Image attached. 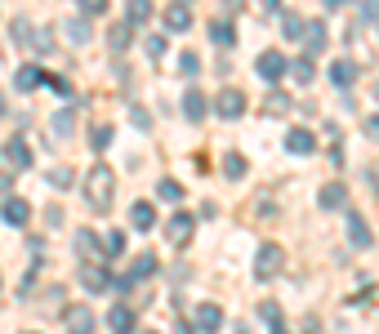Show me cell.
<instances>
[{
    "instance_id": "83f0119b",
    "label": "cell",
    "mask_w": 379,
    "mask_h": 334,
    "mask_svg": "<svg viewBox=\"0 0 379 334\" xmlns=\"http://www.w3.org/2000/svg\"><path fill=\"white\" fill-rule=\"evenodd\" d=\"M178 76H188V80L201 76V54H196V49H183V54H178Z\"/></svg>"
},
{
    "instance_id": "60d3db41",
    "label": "cell",
    "mask_w": 379,
    "mask_h": 334,
    "mask_svg": "<svg viewBox=\"0 0 379 334\" xmlns=\"http://www.w3.org/2000/svg\"><path fill=\"white\" fill-rule=\"evenodd\" d=\"M268 214H272V200L259 196V200H255V219H268Z\"/></svg>"
},
{
    "instance_id": "d6a6232c",
    "label": "cell",
    "mask_w": 379,
    "mask_h": 334,
    "mask_svg": "<svg viewBox=\"0 0 379 334\" xmlns=\"http://www.w3.org/2000/svg\"><path fill=\"white\" fill-rule=\"evenodd\" d=\"M129 31H134V23H117V27H112V31H107V45H112V49H117V54H121V49L129 45Z\"/></svg>"
},
{
    "instance_id": "ffe728a7",
    "label": "cell",
    "mask_w": 379,
    "mask_h": 334,
    "mask_svg": "<svg viewBox=\"0 0 379 334\" xmlns=\"http://www.w3.org/2000/svg\"><path fill=\"white\" fill-rule=\"evenodd\" d=\"M210 41L219 45V49H233V45H237V27L228 23V18H214V23H210Z\"/></svg>"
},
{
    "instance_id": "4fadbf2b",
    "label": "cell",
    "mask_w": 379,
    "mask_h": 334,
    "mask_svg": "<svg viewBox=\"0 0 379 334\" xmlns=\"http://www.w3.org/2000/svg\"><path fill=\"white\" fill-rule=\"evenodd\" d=\"M166 31H188L192 27V0H174V5H166Z\"/></svg>"
},
{
    "instance_id": "7bdbcfd3",
    "label": "cell",
    "mask_w": 379,
    "mask_h": 334,
    "mask_svg": "<svg viewBox=\"0 0 379 334\" xmlns=\"http://www.w3.org/2000/svg\"><path fill=\"white\" fill-rule=\"evenodd\" d=\"M134 125H139V129H152V116H147L143 107H134Z\"/></svg>"
},
{
    "instance_id": "7a4b0ae2",
    "label": "cell",
    "mask_w": 379,
    "mask_h": 334,
    "mask_svg": "<svg viewBox=\"0 0 379 334\" xmlns=\"http://www.w3.org/2000/svg\"><path fill=\"white\" fill-rule=\"evenodd\" d=\"M282 267H286V254H282V245H277V241H263L255 249V276L259 281H272Z\"/></svg>"
},
{
    "instance_id": "e575fe53",
    "label": "cell",
    "mask_w": 379,
    "mask_h": 334,
    "mask_svg": "<svg viewBox=\"0 0 379 334\" xmlns=\"http://www.w3.org/2000/svg\"><path fill=\"white\" fill-rule=\"evenodd\" d=\"M72 183H76V174L68 170V165H58V170H49V188H63V192H68Z\"/></svg>"
},
{
    "instance_id": "d4e9b609",
    "label": "cell",
    "mask_w": 379,
    "mask_h": 334,
    "mask_svg": "<svg viewBox=\"0 0 379 334\" xmlns=\"http://www.w3.org/2000/svg\"><path fill=\"white\" fill-rule=\"evenodd\" d=\"M331 80H335L339 90H348L353 80H357V67H353L348 58H335V63H331Z\"/></svg>"
},
{
    "instance_id": "f546056e",
    "label": "cell",
    "mask_w": 379,
    "mask_h": 334,
    "mask_svg": "<svg viewBox=\"0 0 379 334\" xmlns=\"http://www.w3.org/2000/svg\"><path fill=\"white\" fill-rule=\"evenodd\" d=\"M156 196H161V200H170V205H178V200H183V183L161 178V183H156Z\"/></svg>"
},
{
    "instance_id": "5b68a950",
    "label": "cell",
    "mask_w": 379,
    "mask_h": 334,
    "mask_svg": "<svg viewBox=\"0 0 379 334\" xmlns=\"http://www.w3.org/2000/svg\"><path fill=\"white\" fill-rule=\"evenodd\" d=\"M192 232H196V214H170V223H166V241H170V249H188Z\"/></svg>"
},
{
    "instance_id": "c3c4849f",
    "label": "cell",
    "mask_w": 379,
    "mask_h": 334,
    "mask_svg": "<svg viewBox=\"0 0 379 334\" xmlns=\"http://www.w3.org/2000/svg\"><path fill=\"white\" fill-rule=\"evenodd\" d=\"M370 178H375V192H379V165H370Z\"/></svg>"
},
{
    "instance_id": "44dd1931",
    "label": "cell",
    "mask_w": 379,
    "mask_h": 334,
    "mask_svg": "<svg viewBox=\"0 0 379 334\" xmlns=\"http://www.w3.org/2000/svg\"><path fill=\"white\" fill-rule=\"evenodd\" d=\"M72 129H76V112H72V107L54 112V121H49V134H54V139H72Z\"/></svg>"
},
{
    "instance_id": "bcb514c9",
    "label": "cell",
    "mask_w": 379,
    "mask_h": 334,
    "mask_svg": "<svg viewBox=\"0 0 379 334\" xmlns=\"http://www.w3.org/2000/svg\"><path fill=\"white\" fill-rule=\"evenodd\" d=\"M272 334H290V330H286V321H272Z\"/></svg>"
},
{
    "instance_id": "681fc988",
    "label": "cell",
    "mask_w": 379,
    "mask_h": 334,
    "mask_svg": "<svg viewBox=\"0 0 379 334\" xmlns=\"http://www.w3.org/2000/svg\"><path fill=\"white\" fill-rule=\"evenodd\" d=\"M339 5H348V0H326V9H339Z\"/></svg>"
},
{
    "instance_id": "74e56055",
    "label": "cell",
    "mask_w": 379,
    "mask_h": 334,
    "mask_svg": "<svg viewBox=\"0 0 379 334\" xmlns=\"http://www.w3.org/2000/svg\"><path fill=\"white\" fill-rule=\"evenodd\" d=\"M80 14H85V18H103V14H107V0H80Z\"/></svg>"
},
{
    "instance_id": "52a82bcc",
    "label": "cell",
    "mask_w": 379,
    "mask_h": 334,
    "mask_svg": "<svg viewBox=\"0 0 379 334\" xmlns=\"http://www.w3.org/2000/svg\"><path fill=\"white\" fill-rule=\"evenodd\" d=\"M0 219H5L9 227H27L31 223V200L27 196H5L0 200Z\"/></svg>"
},
{
    "instance_id": "1f68e13d",
    "label": "cell",
    "mask_w": 379,
    "mask_h": 334,
    "mask_svg": "<svg viewBox=\"0 0 379 334\" xmlns=\"http://www.w3.org/2000/svg\"><path fill=\"white\" fill-rule=\"evenodd\" d=\"M263 107H268L272 116H282V112H290L294 103H290V94H282V90H268V98H263Z\"/></svg>"
},
{
    "instance_id": "2e32d148",
    "label": "cell",
    "mask_w": 379,
    "mask_h": 334,
    "mask_svg": "<svg viewBox=\"0 0 379 334\" xmlns=\"http://www.w3.org/2000/svg\"><path fill=\"white\" fill-rule=\"evenodd\" d=\"M326 41H331V36H326V23H321V18H308V31H304V49H308L312 58H317V54H326Z\"/></svg>"
},
{
    "instance_id": "484cf974",
    "label": "cell",
    "mask_w": 379,
    "mask_h": 334,
    "mask_svg": "<svg viewBox=\"0 0 379 334\" xmlns=\"http://www.w3.org/2000/svg\"><path fill=\"white\" fill-rule=\"evenodd\" d=\"M223 174L233 178V183H241L245 174H250V161H245L241 152H228V156H223Z\"/></svg>"
},
{
    "instance_id": "3957f363",
    "label": "cell",
    "mask_w": 379,
    "mask_h": 334,
    "mask_svg": "<svg viewBox=\"0 0 379 334\" xmlns=\"http://www.w3.org/2000/svg\"><path fill=\"white\" fill-rule=\"evenodd\" d=\"M255 72L268 80V85H277L282 76H290V58L282 54V49H263V54L255 58Z\"/></svg>"
},
{
    "instance_id": "ac0fdd59",
    "label": "cell",
    "mask_w": 379,
    "mask_h": 334,
    "mask_svg": "<svg viewBox=\"0 0 379 334\" xmlns=\"http://www.w3.org/2000/svg\"><path fill=\"white\" fill-rule=\"evenodd\" d=\"M129 223H134V232H152V227H156L152 200H134V205H129Z\"/></svg>"
},
{
    "instance_id": "4dcf8cb0",
    "label": "cell",
    "mask_w": 379,
    "mask_h": 334,
    "mask_svg": "<svg viewBox=\"0 0 379 334\" xmlns=\"http://www.w3.org/2000/svg\"><path fill=\"white\" fill-rule=\"evenodd\" d=\"M125 254V232H107L103 237V259H121Z\"/></svg>"
},
{
    "instance_id": "8fae6325",
    "label": "cell",
    "mask_w": 379,
    "mask_h": 334,
    "mask_svg": "<svg viewBox=\"0 0 379 334\" xmlns=\"http://www.w3.org/2000/svg\"><path fill=\"white\" fill-rule=\"evenodd\" d=\"M343 219H348V241H353V249H370V245H375V232H370V223L361 219V214L343 210Z\"/></svg>"
},
{
    "instance_id": "7c38bea8",
    "label": "cell",
    "mask_w": 379,
    "mask_h": 334,
    "mask_svg": "<svg viewBox=\"0 0 379 334\" xmlns=\"http://www.w3.org/2000/svg\"><path fill=\"white\" fill-rule=\"evenodd\" d=\"M192 325L201 330V334L223 330V308H219V303H196V312H192Z\"/></svg>"
},
{
    "instance_id": "7402d4cb",
    "label": "cell",
    "mask_w": 379,
    "mask_h": 334,
    "mask_svg": "<svg viewBox=\"0 0 379 334\" xmlns=\"http://www.w3.org/2000/svg\"><path fill=\"white\" fill-rule=\"evenodd\" d=\"M290 76L299 80V85H312V76H317V63H312V54H299V58H290Z\"/></svg>"
},
{
    "instance_id": "5bb4252c",
    "label": "cell",
    "mask_w": 379,
    "mask_h": 334,
    "mask_svg": "<svg viewBox=\"0 0 379 334\" xmlns=\"http://www.w3.org/2000/svg\"><path fill=\"white\" fill-rule=\"evenodd\" d=\"M286 152H290V156H312V152H317V139H312V129H304V125L290 129V134H286Z\"/></svg>"
},
{
    "instance_id": "e0dca14e",
    "label": "cell",
    "mask_w": 379,
    "mask_h": 334,
    "mask_svg": "<svg viewBox=\"0 0 379 334\" xmlns=\"http://www.w3.org/2000/svg\"><path fill=\"white\" fill-rule=\"evenodd\" d=\"M210 107H214V103H210V98L196 90V85L183 94V116H188V121H205V112H210Z\"/></svg>"
},
{
    "instance_id": "f1b7e54d",
    "label": "cell",
    "mask_w": 379,
    "mask_h": 334,
    "mask_svg": "<svg viewBox=\"0 0 379 334\" xmlns=\"http://www.w3.org/2000/svg\"><path fill=\"white\" fill-rule=\"evenodd\" d=\"M282 31H286V41H304L308 18H299V14H282Z\"/></svg>"
},
{
    "instance_id": "ab89813d",
    "label": "cell",
    "mask_w": 379,
    "mask_h": 334,
    "mask_svg": "<svg viewBox=\"0 0 379 334\" xmlns=\"http://www.w3.org/2000/svg\"><path fill=\"white\" fill-rule=\"evenodd\" d=\"M259 316H268V325H272V321H282V308H277L272 298H263V303H259Z\"/></svg>"
},
{
    "instance_id": "7dc6e473",
    "label": "cell",
    "mask_w": 379,
    "mask_h": 334,
    "mask_svg": "<svg viewBox=\"0 0 379 334\" xmlns=\"http://www.w3.org/2000/svg\"><path fill=\"white\" fill-rule=\"evenodd\" d=\"M192 330H196L192 321H188V325H174V334H192Z\"/></svg>"
},
{
    "instance_id": "9c48e42d",
    "label": "cell",
    "mask_w": 379,
    "mask_h": 334,
    "mask_svg": "<svg viewBox=\"0 0 379 334\" xmlns=\"http://www.w3.org/2000/svg\"><path fill=\"white\" fill-rule=\"evenodd\" d=\"M0 161L9 165V170H31V147H27V139H9L5 147H0Z\"/></svg>"
},
{
    "instance_id": "9a60e30c",
    "label": "cell",
    "mask_w": 379,
    "mask_h": 334,
    "mask_svg": "<svg viewBox=\"0 0 379 334\" xmlns=\"http://www.w3.org/2000/svg\"><path fill=\"white\" fill-rule=\"evenodd\" d=\"M317 205L321 210H348V188H343V183H326L317 192Z\"/></svg>"
},
{
    "instance_id": "d590c367",
    "label": "cell",
    "mask_w": 379,
    "mask_h": 334,
    "mask_svg": "<svg viewBox=\"0 0 379 334\" xmlns=\"http://www.w3.org/2000/svg\"><path fill=\"white\" fill-rule=\"evenodd\" d=\"M31 49H36V54H54V36H49V31H31Z\"/></svg>"
},
{
    "instance_id": "277c9868",
    "label": "cell",
    "mask_w": 379,
    "mask_h": 334,
    "mask_svg": "<svg viewBox=\"0 0 379 334\" xmlns=\"http://www.w3.org/2000/svg\"><path fill=\"white\" fill-rule=\"evenodd\" d=\"M80 286H85L90 294H107V290H117V281H112V272L103 263H80Z\"/></svg>"
},
{
    "instance_id": "8d00e7d4",
    "label": "cell",
    "mask_w": 379,
    "mask_h": 334,
    "mask_svg": "<svg viewBox=\"0 0 379 334\" xmlns=\"http://www.w3.org/2000/svg\"><path fill=\"white\" fill-rule=\"evenodd\" d=\"M9 31H14V41H18V45H27V41H31V31H36V27H31L27 18H14V23H9Z\"/></svg>"
},
{
    "instance_id": "603a6c76",
    "label": "cell",
    "mask_w": 379,
    "mask_h": 334,
    "mask_svg": "<svg viewBox=\"0 0 379 334\" xmlns=\"http://www.w3.org/2000/svg\"><path fill=\"white\" fill-rule=\"evenodd\" d=\"M107 325L117 330V334H129V325H134V308H129V303H117V308L107 312Z\"/></svg>"
},
{
    "instance_id": "f907efd6",
    "label": "cell",
    "mask_w": 379,
    "mask_h": 334,
    "mask_svg": "<svg viewBox=\"0 0 379 334\" xmlns=\"http://www.w3.org/2000/svg\"><path fill=\"white\" fill-rule=\"evenodd\" d=\"M375 103H379V80H375Z\"/></svg>"
},
{
    "instance_id": "4316f807",
    "label": "cell",
    "mask_w": 379,
    "mask_h": 334,
    "mask_svg": "<svg viewBox=\"0 0 379 334\" xmlns=\"http://www.w3.org/2000/svg\"><path fill=\"white\" fill-rule=\"evenodd\" d=\"M147 18H152V0H129V5H125V23L143 27Z\"/></svg>"
},
{
    "instance_id": "8992f818",
    "label": "cell",
    "mask_w": 379,
    "mask_h": 334,
    "mask_svg": "<svg viewBox=\"0 0 379 334\" xmlns=\"http://www.w3.org/2000/svg\"><path fill=\"white\" fill-rule=\"evenodd\" d=\"M214 112L223 116V121H241L245 116V90H237V85H228L219 98H214Z\"/></svg>"
},
{
    "instance_id": "cb8c5ba5",
    "label": "cell",
    "mask_w": 379,
    "mask_h": 334,
    "mask_svg": "<svg viewBox=\"0 0 379 334\" xmlns=\"http://www.w3.org/2000/svg\"><path fill=\"white\" fill-rule=\"evenodd\" d=\"M76 254H80V259L103 254V249H98V232H94V227H80V232H76Z\"/></svg>"
},
{
    "instance_id": "6da1fadb",
    "label": "cell",
    "mask_w": 379,
    "mask_h": 334,
    "mask_svg": "<svg viewBox=\"0 0 379 334\" xmlns=\"http://www.w3.org/2000/svg\"><path fill=\"white\" fill-rule=\"evenodd\" d=\"M85 200H90V210H94V214H107V210H112V200H117V174H112L103 161H98L94 170L85 174Z\"/></svg>"
},
{
    "instance_id": "f6af8a7d",
    "label": "cell",
    "mask_w": 379,
    "mask_h": 334,
    "mask_svg": "<svg viewBox=\"0 0 379 334\" xmlns=\"http://www.w3.org/2000/svg\"><path fill=\"white\" fill-rule=\"evenodd\" d=\"M259 5L268 9V14H277V9H282V0H259Z\"/></svg>"
},
{
    "instance_id": "d6986e66",
    "label": "cell",
    "mask_w": 379,
    "mask_h": 334,
    "mask_svg": "<svg viewBox=\"0 0 379 334\" xmlns=\"http://www.w3.org/2000/svg\"><path fill=\"white\" fill-rule=\"evenodd\" d=\"M63 36H68V45L85 49L90 45V18H85V14H80V18H68V23H63Z\"/></svg>"
},
{
    "instance_id": "816d5d0a",
    "label": "cell",
    "mask_w": 379,
    "mask_h": 334,
    "mask_svg": "<svg viewBox=\"0 0 379 334\" xmlns=\"http://www.w3.org/2000/svg\"><path fill=\"white\" fill-rule=\"evenodd\" d=\"M0 116H5V98H0Z\"/></svg>"
},
{
    "instance_id": "30bf717a",
    "label": "cell",
    "mask_w": 379,
    "mask_h": 334,
    "mask_svg": "<svg viewBox=\"0 0 379 334\" xmlns=\"http://www.w3.org/2000/svg\"><path fill=\"white\" fill-rule=\"evenodd\" d=\"M41 85H49V72H45V67H36V63H23L18 72H14V90L31 94V90H41Z\"/></svg>"
},
{
    "instance_id": "b9f144b4",
    "label": "cell",
    "mask_w": 379,
    "mask_h": 334,
    "mask_svg": "<svg viewBox=\"0 0 379 334\" xmlns=\"http://www.w3.org/2000/svg\"><path fill=\"white\" fill-rule=\"evenodd\" d=\"M147 54L161 58V54H166V41H161V36H147Z\"/></svg>"
},
{
    "instance_id": "f35d334b",
    "label": "cell",
    "mask_w": 379,
    "mask_h": 334,
    "mask_svg": "<svg viewBox=\"0 0 379 334\" xmlns=\"http://www.w3.org/2000/svg\"><path fill=\"white\" fill-rule=\"evenodd\" d=\"M49 90H54V94H63V98H68V94H72V80H68V76H54V72H49Z\"/></svg>"
},
{
    "instance_id": "ba28073f",
    "label": "cell",
    "mask_w": 379,
    "mask_h": 334,
    "mask_svg": "<svg viewBox=\"0 0 379 334\" xmlns=\"http://www.w3.org/2000/svg\"><path fill=\"white\" fill-rule=\"evenodd\" d=\"M63 325H68V334H94V312L85 303H68L63 308Z\"/></svg>"
},
{
    "instance_id": "836d02e7",
    "label": "cell",
    "mask_w": 379,
    "mask_h": 334,
    "mask_svg": "<svg viewBox=\"0 0 379 334\" xmlns=\"http://www.w3.org/2000/svg\"><path fill=\"white\" fill-rule=\"evenodd\" d=\"M90 147H94V152H107V147H112V125H94L90 129Z\"/></svg>"
},
{
    "instance_id": "ee69618b",
    "label": "cell",
    "mask_w": 379,
    "mask_h": 334,
    "mask_svg": "<svg viewBox=\"0 0 379 334\" xmlns=\"http://www.w3.org/2000/svg\"><path fill=\"white\" fill-rule=\"evenodd\" d=\"M366 134H370V139H379V116H370V121H366Z\"/></svg>"
},
{
    "instance_id": "f5cc1de1",
    "label": "cell",
    "mask_w": 379,
    "mask_h": 334,
    "mask_svg": "<svg viewBox=\"0 0 379 334\" xmlns=\"http://www.w3.org/2000/svg\"><path fill=\"white\" fill-rule=\"evenodd\" d=\"M23 334H36V330H23Z\"/></svg>"
}]
</instances>
